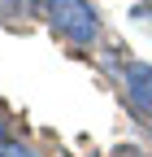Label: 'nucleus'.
Segmentation results:
<instances>
[{
    "mask_svg": "<svg viewBox=\"0 0 152 157\" xmlns=\"http://www.w3.org/2000/svg\"><path fill=\"white\" fill-rule=\"evenodd\" d=\"M48 22H52V31L61 39H70V44H78V48H87L91 39H96V31H100L96 9H91L87 0H48Z\"/></svg>",
    "mask_w": 152,
    "mask_h": 157,
    "instance_id": "f257e3e1",
    "label": "nucleus"
},
{
    "mask_svg": "<svg viewBox=\"0 0 152 157\" xmlns=\"http://www.w3.org/2000/svg\"><path fill=\"white\" fill-rule=\"evenodd\" d=\"M122 87H126V105H130V113L143 118V122H152V66L130 61L126 74H122Z\"/></svg>",
    "mask_w": 152,
    "mask_h": 157,
    "instance_id": "f03ea898",
    "label": "nucleus"
},
{
    "mask_svg": "<svg viewBox=\"0 0 152 157\" xmlns=\"http://www.w3.org/2000/svg\"><path fill=\"white\" fill-rule=\"evenodd\" d=\"M130 17H135L139 26H148V31H152V5H135V9H130Z\"/></svg>",
    "mask_w": 152,
    "mask_h": 157,
    "instance_id": "7ed1b4c3",
    "label": "nucleus"
},
{
    "mask_svg": "<svg viewBox=\"0 0 152 157\" xmlns=\"http://www.w3.org/2000/svg\"><path fill=\"white\" fill-rule=\"evenodd\" d=\"M0 157H35L26 144H0Z\"/></svg>",
    "mask_w": 152,
    "mask_h": 157,
    "instance_id": "20e7f679",
    "label": "nucleus"
},
{
    "mask_svg": "<svg viewBox=\"0 0 152 157\" xmlns=\"http://www.w3.org/2000/svg\"><path fill=\"white\" fill-rule=\"evenodd\" d=\"M118 157H139V153H135V148H122V153H118Z\"/></svg>",
    "mask_w": 152,
    "mask_h": 157,
    "instance_id": "39448f33",
    "label": "nucleus"
},
{
    "mask_svg": "<svg viewBox=\"0 0 152 157\" xmlns=\"http://www.w3.org/2000/svg\"><path fill=\"white\" fill-rule=\"evenodd\" d=\"M0 144H5V122H0Z\"/></svg>",
    "mask_w": 152,
    "mask_h": 157,
    "instance_id": "423d86ee",
    "label": "nucleus"
}]
</instances>
